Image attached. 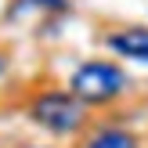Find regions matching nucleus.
Wrapping results in <instances>:
<instances>
[{
    "instance_id": "obj_4",
    "label": "nucleus",
    "mask_w": 148,
    "mask_h": 148,
    "mask_svg": "<svg viewBox=\"0 0 148 148\" xmlns=\"http://www.w3.org/2000/svg\"><path fill=\"white\" fill-rule=\"evenodd\" d=\"M87 148H137V141L127 134V130H116V127H105L90 137Z\"/></svg>"
},
{
    "instance_id": "obj_1",
    "label": "nucleus",
    "mask_w": 148,
    "mask_h": 148,
    "mask_svg": "<svg viewBox=\"0 0 148 148\" xmlns=\"http://www.w3.org/2000/svg\"><path fill=\"white\" fill-rule=\"evenodd\" d=\"M127 76L112 62H83L72 72V98L79 105H105L123 90Z\"/></svg>"
},
{
    "instance_id": "obj_2",
    "label": "nucleus",
    "mask_w": 148,
    "mask_h": 148,
    "mask_svg": "<svg viewBox=\"0 0 148 148\" xmlns=\"http://www.w3.org/2000/svg\"><path fill=\"white\" fill-rule=\"evenodd\" d=\"M33 119L51 134H72L83 123V108L72 94H40L33 101Z\"/></svg>"
},
{
    "instance_id": "obj_6",
    "label": "nucleus",
    "mask_w": 148,
    "mask_h": 148,
    "mask_svg": "<svg viewBox=\"0 0 148 148\" xmlns=\"http://www.w3.org/2000/svg\"><path fill=\"white\" fill-rule=\"evenodd\" d=\"M0 69H4V58H0Z\"/></svg>"
},
{
    "instance_id": "obj_5",
    "label": "nucleus",
    "mask_w": 148,
    "mask_h": 148,
    "mask_svg": "<svg viewBox=\"0 0 148 148\" xmlns=\"http://www.w3.org/2000/svg\"><path fill=\"white\" fill-rule=\"evenodd\" d=\"M36 4H43V7H62V0H36Z\"/></svg>"
},
{
    "instance_id": "obj_3",
    "label": "nucleus",
    "mask_w": 148,
    "mask_h": 148,
    "mask_svg": "<svg viewBox=\"0 0 148 148\" xmlns=\"http://www.w3.org/2000/svg\"><path fill=\"white\" fill-rule=\"evenodd\" d=\"M108 47L123 58L148 62V29H119V33L108 36Z\"/></svg>"
}]
</instances>
